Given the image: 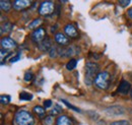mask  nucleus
<instances>
[{"mask_svg":"<svg viewBox=\"0 0 132 125\" xmlns=\"http://www.w3.org/2000/svg\"><path fill=\"white\" fill-rule=\"evenodd\" d=\"M99 65L95 62H87L85 64V83L92 85L95 82V79L99 74Z\"/></svg>","mask_w":132,"mask_h":125,"instance_id":"1","label":"nucleus"},{"mask_svg":"<svg viewBox=\"0 0 132 125\" xmlns=\"http://www.w3.org/2000/svg\"><path fill=\"white\" fill-rule=\"evenodd\" d=\"M15 123L16 125H35L36 120L34 118L33 114L29 111H18L15 115Z\"/></svg>","mask_w":132,"mask_h":125,"instance_id":"2","label":"nucleus"},{"mask_svg":"<svg viewBox=\"0 0 132 125\" xmlns=\"http://www.w3.org/2000/svg\"><path fill=\"white\" fill-rule=\"evenodd\" d=\"M111 83V75L108 71H102L95 79V85L100 90H108Z\"/></svg>","mask_w":132,"mask_h":125,"instance_id":"3","label":"nucleus"},{"mask_svg":"<svg viewBox=\"0 0 132 125\" xmlns=\"http://www.w3.org/2000/svg\"><path fill=\"white\" fill-rule=\"evenodd\" d=\"M55 5L52 1H43L39 7V13L43 16H49L54 12Z\"/></svg>","mask_w":132,"mask_h":125,"instance_id":"4","label":"nucleus"},{"mask_svg":"<svg viewBox=\"0 0 132 125\" xmlns=\"http://www.w3.org/2000/svg\"><path fill=\"white\" fill-rule=\"evenodd\" d=\"M45 37H46V32L43 28H39L37 29L36 31L32 34V39H33L34 42L40 44L42 43L44 40H45Z\"/></svg>","mask_w":132,"mask_h":125,"instance_id":"5","label":"nucleus"},{"mask_svg":"<svg viewBox=\"0 0 132 125\" xmlns=\"http://www.w3.org/2000/svg\"><path fill=\"white\" fill-rule=\"evenodd\" d=\"M32 1L30 0H15L13 1V8L15 10H18V11H21V10H24L27 8H29L31 5H32Z\"/></svg>","mask_w":132,"mask_h":125,"instance_id":"6","label":"nucleus"},{"mask_svg":"<svg viewBox=\"0 0 132 125\" xmlns=\"http://www.w3.org/2000/svg\"><path fill=\"white\" fill-rule=\"evenodd\" d=\"M16 42L13 41L12 39L10 38H2L1 39V47L4 50H11V49H14L16 48Z\"/></svg>","mask_w":132,"mask_h":125,"instance_id":"7","label":"nucleus"},{"mask_svg":"<svg viewBox=\"0 0 132 125\" xmlns=\"http://www.w3.org/2000/svg\"><path fill=\"white\" fill-rule=\"evenodd\" d=\"M64 33L69 38H76L78 36V32L76 30V28L74 27V25H72V24L66 25L64 27Z\"/></svg>","mask_w":132,"mask_h":125,"instance_id":"8","label":"nucleus"},{"mask_svg":"<svg viewBox=\"0 0 132 125\" xmlns=\"http://www.w3.org/2000/svg\"><path fill=\"white\" fill-rule=\"evenodd\" d=\"M54 39H55V42L60 46H64V45H67L69 43L68 37L63 33H56Z\"/></svg>","mask_w":132,"mask_h":125,"instance_id":"9","label":"nucleus"},{"mask_svg":"<svg viewBox=\"0 0 132 125\" xmlns=\"http://www.w3.org/2000/svg\"><path fill=\"white\" fill-rule=\"evenodd\" d=\"M131 85L130 83L127 81V80H121L120 84H119V88H118V92L122 95H127L130 91H131Z\"/></svg>","mask_w":132,"mask_h":125,"instance_id":"10","label":"nucleus"},{"mask_svg":"<svg viewBox=\"0 0 132 125\" xmlns=\"http://www.w3.org/2000/svg\"><path fill=\"white\" fill-rule=\"evenodd\" d=\"M107 112L109 115H113V116H118V115H123L124 114V109L120 106H115L112 108L107 109Z\"/></svg>","mask_w":132,"mask_h":125,"instance_id":"11","label":"nucleus"},{"mask_svg":"<svg viewBox=\"0 0 132 125\" xmlns=\"http://www.w3.org/2000/svg\"><path fill=\"white\" fill-rule=\"evenodd\" d=\"M56 125H72V121L68 116L61 115L56 120Z\"/></svg>","mask_w":132,"mask_h":125,"instance_id":"12","label":"nucleus"},{"mask_svg":"<svg viewBox=\"0 0 132 125\" xmlns=\"http://www.w3.org/2000/svg\"><path fill=\"white\" fill-rule=\"evenodd\" d=\"M53 47L52 44H51V41H50L48 38H46L42 43L39 44V48L40 50L42 51H50V49Z\"/></svg>","mask_w":132,"mask_h":125,"instance_id":"13","label":"nucleus"},{"mask_svg":"<svg viewBox=\"0 0 132 125\" xmlns=\"http://www.w3.org/2000/svg\"><path fill=\"white\" fill-rule=\"evenodd\" d=\"M0 7H1V10H3V11H9L12 7V3L9 0H1Z\"/></svg>","mask_w":132,"mask_h":125,"instance_id":"14","label":"nucleus"},{"mask_svg":"<svg viewBox=\"0 0 132 125\" xmlns=\"http://www.w3.org/2000/svg\"><path fill=\"white\" fill-rule=\"evenodd\" d=\"M13 29V25L10 22H4L1 25V34L4 33H10L11 30Z\"/></svg>","mask_w":132,"mask_h":125,"instance_id":"15","label":"nucleus"},{"mask_svg":"<svg viewBox=\"0 0 132 125\" xmlns=\"http://www.w3.org/2000/svg\"><path fill=\"white\" fill-rule=\"evenodd\" d=\"M33 111L34 113H36V115H38V117H40V118H42V117H44L46 115L45 109L43 107H40V106H36Z\"/></svg>","mask_w":132,"mask_h":125,"instance_id":"16","label":"nucleus"},{"mask_svg":"<svg viewBox=\"0 0 132 125\" xmlns=\"http://www.w3.org/2000/svg\"><path fill=\"white\" fill-rule=\"evenodd\" d=\"M43 24V20L41 19V18H36L35 20H33L30 25H29V29H31V30H34V29H38V27H40L41 25Z\"/></svg>","mask_w":132,"mask_h":125,"instance_id":"17","label":"nucleus"},{"mask_svg":"<svg viewBox=\"0 0 132 125\" xmlns=\"http://www.w3.org/2000/svg\"><path fill=\"white\" fill-rule=\"evenodd\" d=\"M19 99L21 101H32L33 100V95L27 92H22L19 95Z\"/></svg>","mask_w":132,"mask_h":125,"instance_id":"18","label":"nucleus"},{"mask_svg":"<svg viewBox=\"0 0 132 125\" xmlns=\"http://www.w3.org/2000/svg\"><path fill=\"white\" fill-rule=\"evenodd\" d=\"M49 54H50V57H51V58H54V57L59 56V55L61 54V51H60V50H58V48L57 47L53 46V47L50 49Z\"/></svg>","mask_w":132,"mask_h":125,"instance_id":"19","label":"nucleus"},{"mask_svg":"<svg viewBox=\"0 0 132 125\" xmlns=\"http://www.w3.org/2000/svg\"><path fill=\"white\" fill-rule=\"evenodd\" d=\"M76 64H77V60L76 59H70L67 64H66V68L67 70H73L75 67H76Z\"/></svg>","mask_w":132,"mask_h":125,"instance_id":"20","label":"nucleus"},{"mask_svg":"<svg viewBox=\"0 0 132 125\" xmlns=\"http://www.w3.org/2000/svg\"><path fill=\"white\" fill-rule=\"evenodd\" d=\"M60 112H62V107H61L60 105H58V104H55L54 108L51 111V115H52V116H53V115H57V114H59Z\"/></svg>","mask_w":132,"mask_h":125,"instance_id":"21","label":"nucleus"},{"mask_svg":"<svg viewBox=\"0 0 132 125\" xmlns=\"http://www.w3.org/2000/svg\"><path fill=\"white\" fill-rule=\"evenodd\" d=\"M0 101H1V104L2 105H7L10 102V97L8 95H2L0 97Z\"/></svg>","mask_w":132,"mask_h":125,"instance_id":"22","label":"nucleus"},{"mask_svg":"<svg viewBox=\"0 0 132 125\" xmlns=\"http://www.w3.org/2000/svg\"><path fill=\"white\" fill-rule=\"evenodd\" d=\"M54 117L52 116V115H50V116H47L45 119H44V121H43V123L44 125H53L54 124Z\"/></svg>","mask_w":132,"mask_h":125,"instance_id":"23","label":"nucleus"},{"mask_svg":"<svg viewBox=\"0 0 132 125\" xmlns=\"http://www.w3.org/2000/svg\"><path fill=\"white\" fill-rule=\"evenodd\" d=\"M61 102L63 103V104H65L66 105V107L67 108H69V109H71V110H73V111H76V112H80V109H78V108H76V107H74L73 105H71L69 102H67L66 100H64V99H62L61 100Z\"/></svg>","mask_w":132,"mask_h":125,"instance_id":"24","label":"nucleus"},{"mask_svg":"<svg viewBox=\"0 0 132 125\" xmlns=\"http://www.w3.org/2000/svg\"><path fill=\"white\" fill-rule=\"evenodd\" d=\"M111 125H130V123L126 120H120V121H115V122H112Z\"/></svg>","mask_w":132,"mask_h":125,"instance_id":"25","label":"nucleus"},{"mask_svg":"<svg viewBox=\"0 0 132 125\" xmlns=\"http://www.w3.org/2000/svg\"><path fill=\"white\" fill-rule=\"evenodd\" d=\"M33 77H34L33 72H31V71L26 72V74H24V80H26V81H30V80H32Z\"/></svg>","mask_w":132,"mask_h":125,"instance_id":"26","label":"nucleus"},{"mask_svg":"<svg viewBox=\"0 0 132 125\" xmlns=\"http://www.w3.org/2000/svg\"><path fill=\"white\" fill-rule=\"evenodd\" d=\"M20 55H21V54H20V53H18V54H17L15 57H12V58L10 59V61H9V62H10V63H14V62H16V61H18V60L21 58V56H20Z\"/></svg>","mask_w":132,"mask_h":125,"instance_id":"27","label":"nucleus"},{"mask_svg":"<svg viewBox=\"0 0 132 125\" xmlns=\"http://www.w3.org/2000/svg\"><path fill=\"white\" fill-rule=\"evenodd\" d=\"M119 4L122 6V7H127L129 4H130V0H126V1H119Z\"/></svg>","mask_w":132,"mask_h":125,"instance_id":"28","label":"nucleus"},{"mask_svg":"<svg viewBox=\"0 0 132 125\" xmlns=\"http://www.w3.org/2000/svg\"><path fill=\"white\" fill-rule=\"evenodd\" d=\"M52 104H53V103H52L51 100H45V101H44V107H45V108H50V107L52 106Z\"/></svg>","mask_w":132,"mask_h":125,"instance_id":"29","label":"nucleus"},{"mask_svg":"<svg viewBox=\"0 0 132 125\" xmlns=\"http://www.w3.org/2000/svg\"><path fill=\"white\" fill-rule=\"evenodd\" d=\"M7 54H8L7 50L1 49V61H3V59H4V56H5V55H7Z\"/></svg>","mask_w":132,"mask_h":125,"instance_id":"30","label":"nucleus"},{"mask_svg":"<svg viewBox=\"0 0 132 125\" xmlns=\"http://www.w3.org/2000/svg\"><path fill=\"white\" fill-rule=\"evenodd\" d=\"M127 15H128V17H129L130 19H132V7L128 9V11H127Z\"/></svg>","mask_w":132,"mask_h":125,"instance_id":"31","label":"nucleus"},{"mask_svg":"<svg viewBox=\"0 0 132 125\" xmlns=\"http://www.w3.org/2000/svg\"><path fill=\"white\" fill-rule=\"evenodd\" d=\"M57 27H58V26L56 25L55 27H52V28H51V31H52V33H54V32L56 31V29H57Z\"/></svg>","mask_w":132,"mask_h":125,"instance_id":"32","label":"nucleus"},{"mask_svg":"<svg viewBox=\"0 0 132 125\" xmlns=\"http://www.w3.org/2000/svg\"><path fill=\"white\" fill-rule=\"evenodd\" d=\"M131 99H132V90H131Z\"/></svg>","mask_w":132,"mask_h":125,"instance_id":"33","label":"nucleus"}]
</instances>
